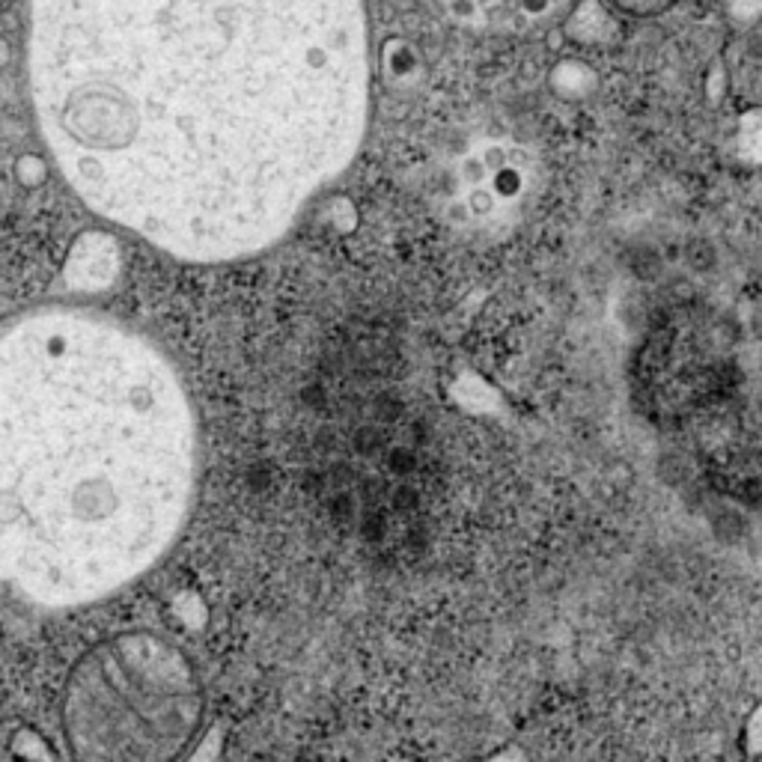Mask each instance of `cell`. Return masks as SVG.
<instances>
[{
    "mask_svg": "<svg viewBox=\"0 0 762 762\" xmlns=\"http://www.w3.org/2000/svg\"><path fill=\"white\" fill-rule=\"evenodd\" d=\"M33 93L75 191L191 259L271 242L361 134V0H33Z\"/></svg>",
    "mask_w": 762,
    "mask_h": 762,
    "instance_id": "obj_1",
    "label": "cell"
},
{
    "mask_svg": "<svg viewBox=\"0 0 762 762\" xmlns=\"http://www.w3.org/2000/svg\"><path fill=\"white\" fill-rule=\"evenodd\" d=\"M194 417L137 334L42 313L0 337V581L45 605L120 590L173 542Z\"/></svg>",
    "mask_w": 762,
    "mask_h": 762,
    "instance_id": "obj_2",
    "label": "cell"
},
{
    "mask_svg": "<svg viewBox=\"0 0 762 762\" xmlns=\"http://www.w3.org/2000/svg\"><path fill=\"white\" fill-rule=\"evenodd\" d=\"M200 715L185 658L152 637H120L81 661L66 724L84 762H170Z\"/></svg>",
    "mask_w": 762,
    "mask_h": 762,
    "instance_id": "obj_3",
    "label": "cell"
},
{
    "mask_svg": "<svg viewBox=\"0 0 762 762\" xmlns=\"http://www.w3.org/2000/svg\"><path fill=\"white\" fill-rule=\"evenodd\" d=\"M489 182H492V191H495L498 200H515L524 191V173L518 167H512V164L495 170Z\"/></svg>",
    "mask_w": 762,
    "mask_h": 762,
    "instance_id": "obj_4",
    "label": "cell"
},
{
    "mask_svg": "<svg viewBox=\"0 0 762 762\" xmlns=\"http://www.w3.org/2000/svg\"><path fill=\"white\" fill-rule=\"evenodd\" d=\"M495 203H498V197H495V191L492 188H474L471 194H468V209H471V215H492L495 212Z\"/></svg>",
    "mask_w": 762,
    "mask_h": 762,
    "instance_id": "obj_5",
    "label": "cell"
},
{
    "mask_svg": "<svg viewBox=\"0 0 762 762\" xmlns=\"http://www.w3.org/2000/svg\"><path fill=\"white\" fill-rule=\"evenodd\" d=\"M462 176H465V182H468L471 188H480L486 179H492V170L486 167L483 158H468V161L462 164Z\"/></svg>",
    "mask_w": 762,
    "mask_h": 762,
    "instance_id": "obj_6",
    "label": "cell"
},
{
    "mask_svg": "<svg viewBox=\"0 0 762 762\" xmlns=\"http://www.w3.org/2000/svg\"><path fill=\"white\" fill-rule=\"evenodd\" d=\"M483 161H486V167L495 173V170H501V167H507L509 164V152L501 146V143H492V146H486V152L480 155Z\"/></svg>",
    "mask_w": 762,
    "mask_h": 762,
    "instance_id": "obj_7",
    "label": "cell"
},
{
    "mask_svg": "<svg viewBox=\"0 0 762 762\" xmlns=\"http://www.w3.org/2000/svg\"><path fill=\"white\" fill-rule=\"evenodd\" d=\"M551 6H554L551 0H515V9H518L521 15H530V18H539V15H545Z\"/></svg>",
    "mask_w": 762,
    "mask_h": 762,
    "instance_id": "obj_8",
    "label": "cell"
},
{
    "mask_svg": "<svg viewBox=\"0 0 762 762\" xmlns=\"http://www.w3.org/2000/svg\"><path fill=\"white\" fill-rule=\"evenodd\" d=\"M748 57L751 60H762V33H754L748 39Z\"/></svg>",
    "mask_w": 762,
    "mask_h": 762,
    "instance_id": "obj_9",
    "label": "cell"
},
{
    "mask_svg": "<svg viewBox=\"0 0 762 762\" xmlns=\"http://www.w3.org/2000/svg\"><path fill=\"white\" fill-rule=\"evenodd\" d=\"M551 3H563V0H551Z\"/></svg>",
    "mask_w": 762,
    "mask_h": 762,
    "instance_id": "obj_10",
    "label": "cell"
}]
</instances>
